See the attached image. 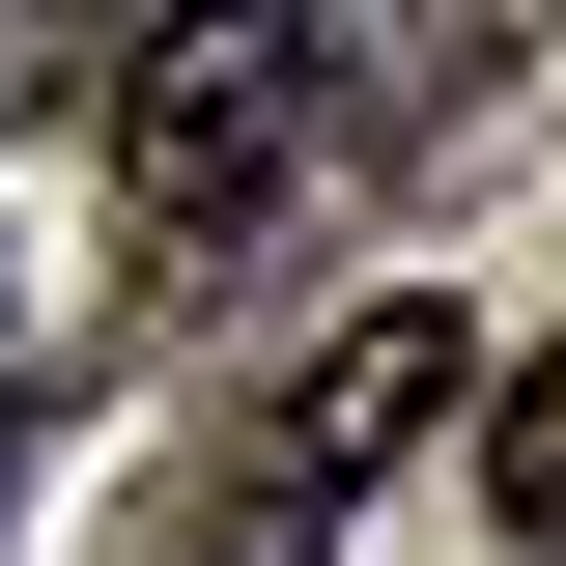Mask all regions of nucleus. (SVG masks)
I'll list each match as a JSON object with an SVG mask.
<instances>
[{"label": "nucleus", "mask_w": 566, "mask_h": 566, "mask_svg": "<svg viewBox=\"0 0 566 566\" xmlns=\"http://www.w3.org/2000/svg\"><path fill=\"white\" fill-rule=\"evenodd\" d=\"M114 114V227L142 255H227V227L340 142V0H142V57L85 85Z\"/></svg>", "instance_id": "nucleus-1"}, {"label": "nucleus", "mask_w": 566, "mask_h": 566, "mask_svg": "<svg viewBox=\"0 0 566 566\" xmlns=\"http://www.w3.org/2000/svg\"><path fill=\"white\" fill-rule=\"evenodd\" d=\"M453 368H482V340H453L424 283H397V312H340V340H312V368H283V397L199 453V538H170V566H312V538H340V510L424 453V424H453Z\"/></svg>", "instance_id": "nucleus-2"}, {"label": "nucleus", "mask_w": 566, "mask_h": 566, "mask_svg": "<svg viewBox=\"0 0 566 566\" xmlns=\"http://www.w3.org/2000/svg\"><path fill=\"white\" fill-rule=\"evenodd\" d=\"M482 510H510V538H566V340L482 397Z\"/></svg>", "instance_id": "nucleus-3"}, {"label": "nucleus", "mask_w": 566, "mask_h": 566, "mask_svg": "<svg viewBox=\"0 0 566 566\" xmlns=\"http://www.w3.org/2000/svg\"><path fill=\"white\" fill-rule=\"evenodd\" d=\"M0 482H29V424H0Z\"/></svg>", "instance_id": "nucleus-4"}]
</instances>
